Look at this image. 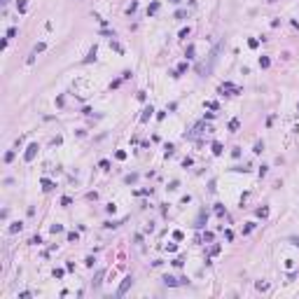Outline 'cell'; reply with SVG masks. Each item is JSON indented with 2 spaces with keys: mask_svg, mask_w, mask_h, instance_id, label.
<instances>
[{
  "mask_svg": "<svg viewBox=\"0 0 299 299\" xmlns=\"http://www.w3.org/2000/svg\"><path fill=\"white\" fill-rule=\"evenodd\" d=\"M131 283H133V278H131V276H129V278H124V283H122V285H119V290H117V297H124V294H126V290L131 288Z\"/></svg>",
  "mask_w": 299,
  "mask_h": 299,
  "instance_id": "1",
  "label": "cell"
},
{
  "mask_svg": "<svg viewBox=\"0 0 299 299\" xmlns=\"http://www.w3.org/2000/svg\"><path fill=\"white\" fill-rule=\"evenodd\" d=\"M35 150H37V145H31V147H28V152H26V159H33V154H35Z\"/></svg>",
  "mask_w": 299,
  "mask_h": 299,
  "instance_id": "2",
  "label": "cell"
},
{
  "mask_svg": "<svg viewBox=\"0 0 299 299\" xmlns=\"http://www.w3.org/2000/svg\"><path fill=\"white\" fill-rule=\"evenodd\" d=\"M2 2H7V0H2Z\"/></svg>",
  "mask_w": 299,
  "mask_h": 299,
  "instance_id": "3",
  "label": "cell"
}]
</instances>
